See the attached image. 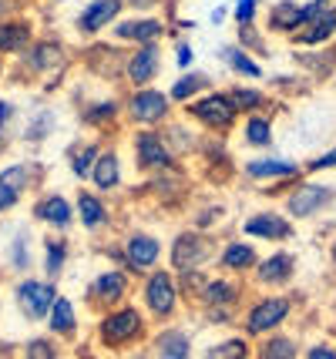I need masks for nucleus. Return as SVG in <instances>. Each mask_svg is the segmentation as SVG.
Here are the masks:
<instances>
[{"mask_svg":"<svg viewBox=\"0 0 336 359\" xmlns=\"http://www.w3.org/2000/svg\"><path fill=\"white\" fill-rule=\"evenodd\" d=\"M152 332H155V323L145 316V309L135 299L91 319V346H95L101 356L138 353V349L148 346Z\"/></svg>","mask_w":336,"mask_h":359,"instance_id":"obj_1","label":"nucleus"},{"mask_svg":"<svg viewBox=\"0 0 336 359\" xmlns=\"http://www.w3.org/2000/svg\"><path fill=\"white\" fill-rule=\"evenodd\" d=\"M74 67V50L51 34H37L34 44L11 64V81H27V84H41L44 94H54L65 78Z\"/></svg>","mask_w":336,"mask_h":359,"instance_id":"obj_2","label":"nucleus"},{"mask_svg":"<svg viewBox=\"0 0 336 359\" xmlns=\"http://www.w3.org/2000/svg\"><path fill=\"white\" fill-rule=\"evenodd\" d=\"M253 296V285L249 279H236V276H222V272H208L202 292L195 299V306L189 313L199 319V326L206 329H222L239 323L242 306Z\"/></svg>","mask_w":336,"mask_h":359,"instance_id":"obj_3","label":"nucleus"},{"mask_svg":"<svg viewBox=\"0 0 336 359\" xmlns=\"http://www.w3.org/2000/svg\"><path fill=\"white\" fill-rule=\"evenodd\" d=\"M135 302L145 309V316L155 323V326H168L185 319V302L178 292V279L168 266L152 269L148 276L135 282Z\"/></svg>","mask_w":336,"mask_h":359,"instance_id":"obj_4","label":"nucleus"},{"mask_svg":"<svg viewBox=\"0 0 336 359\" xmlns=\"http://www.w3.org/2000/svg\"><path fill=\"white\" fill-rule=\"evenodd\" d=\"M105 255H112V266H121L138 282L152 269L165 266V238L155 235L152 229L131 225V229H125V232L118 235V242H108Z\"/></svg>","mask_w":336,"mask_h":359,"instance_id":"obj_5","label":"nucleus"},{"mask_svg":"<svg viewBox=\"0 0 336 359\" xmlns=\"http://www.w3.org/2000/svg\"><path fill=\"white\" fill-rule=\"evenodd\" d=\"M296 313V299L286 292H253L249 302L242 306L236 332H242L246 339H262L269 332H279Z\"/></svg>","mask_w":336,"mask_h":359,"instance_id":"obj_6","label":"nucleus"},{"mask_svg":"<svg viewBox=\"0 0 336 359\" xmlns=\"http://www.w3.org/2000/svg\"><path fill=\"white\" fill-rule=\"evenodd\" d=\"M121 114H125V131H159L178 114L172 104L168 91H161L159 84L152 88H125L121 91Z\"/></svg>","mask_w":336,"mask_h":359,"instance_id":"obj_7","label":"nucleus"},{"mask_svg":"<svg viewBox=\"0 0 336 359\" xmlns=\"http://www.w3.org/2000/svg\"><path fill=\"white\" fill-rule=\"evenodd\" d=\"M128 195L138 202H155L161 212L189 208L195 195V175L189 172V165H178V168H168L152 178H138V185H131Z\"/></svg>","mask_w":336,"mask_h":359,"instance_id":"obj_8","label":"nucleus"},{"mask_svg":"<svg viewBox=\"0 0 336 359\" xmlns=\"http://www.w3.org/2000/svg\"><path fill=\"white\" fill-rule=\"evenodd\" d=\"M178 114H182L185 121H192L206 138H229V135H236V128H239V121H242L236 104L229 101L225 88L206 91L202 97L189 101L185 108H178Z\"/></svg>","mask_w":336,"mask_h":359,"instance_id":"obj_9","label":"nucleus"},{"mask_svg":"<svg viewBox=\"0 0 336 359\" xmlns=\"http://www.w3.org/2000/svg\"><path fill=\"white\" fill-rule=\"evenodd\" d=\"M219 235L199 232V229H189L182 225L168 242H165V266L172 272H202V269L215 266V255H219Z\"/></svg>","mask_w":336,"mask_h":359,"instance_id":"obj_10","label":"nucleus"},{"mask_svg":"<svg viewBox=\"0 0 336 359\" xmlns=\"http://www.w3.org/2000/svg\"><path fill=\"white\" fill-rule=\"evenodd\" d=\"M131 299H135V276H128L121 266H112V262L95 269L81 289V302L91 316L108 313L114 306H125Z\"/></svg>","mask_w":336,"mask_h":359,"instance_id":"obj_11","label":"nucleus"},{"mask_svg":"<svg viewBox=\"0 0 336 359\" xmlns=\"http://www.w3.org/2000/svg\"><path fill=\"white\" fill-rule=\"evenodd\" d=\"M61 296V285L58 282L44 279V276H24V279H14L11 289H7V299H11V309L17 313V319L24 326H44L54 299Z\"/></svg>","mask_w":336,"mask_h":359,"instance_id":"obj_12","label":"nucleus"},{"mask_svg":"<svg viewBox=\"0 0 336 359\" xmlns=\"http://www.w3.org/2000/svg\"><path fill=\"white\" fill-rule=\"evenodd\" d=\"M125 57H128V47L114 44L112 37H98V41H88L81 44L78 50V64L88 78H95L98 84H112V88H121L125 91Z\"/></svg>","mask_w":336,"mask_h":359,"instance_id":"obj_13","label":"nucleus"},{"mask_svg":"<svg viewBox=\"0 0 336 359\" xmlns=\"http://www.w3.org/2000/svg\"><path fill=\"white\" fill-rule=\"evenodd\" d=\"M125 141H128V155H131V168H135V178H152V175H161L168 168H178L185 161H178L168 148L165 135L145 128V131H125Z\"/></svg>","mask_w":336,"mask_h":359,"instance_id":"obj_14","label":"nucleus"},{"mask_svg":"<svg viewBox=\"0 0 336 359\" xmlns=\"http://www.w3.org/2000/svg\"><path fill=\"white\" fill-rule=\"evenodd\" d=\"M74 114H78V125L88 128L95 138L114 141L121 131H125L121 94H108V88L98 91V94H84L78 104H74Z\"/></svg>","mask_w":336,"mask_h":359,"instance_id":"obj_15","label":"nucleus"},{"mask_svg":"<svg viewBox=\"0 0 336 359\" xmlns=\"http://www.w3.org/2000/svg\"><path fill=\"white\" fill-rule=\"evenodd\" d=\"M37 249H41V235L34 222H14L4 242H0V269L11 276V279H24L34 276L37 269Z\"/></svg>","mask_w":336,"mask_h":359,"instance_id":"obj_16","label":"nucleus"},{"mask_svg":"<svg viewBox=\"0 0 336 359\" xmlns=\"http://www.w3.org/2000/svg\"><path fill=\"white\" fill-rule=\"evenodd\" d=\"M31 222L41 225L44 232H58V235H71L78 229L74 219V198L65 195L61 188H41L31 198Z\"/></svg>","mask_w":336,"mask_h":359,"instance_id":"obj_17","label":"nucleus"},{"mask_svg":"<svg viewBox=\"0 0 336 359\" xmlns=\"http://www.w3.org/2000/svg\"><path fill=\"white\" fill-rule=\"evenodd\" d=\"M333 202H336L333 185H323V182H313V178H300L283 195V212L293 222H306V219H316L320 212H326Z\"/></svg>","mask_w":336,"mask_h":359,"instance_id":"obj_18","label":"nucleus"},{"mask_svg":"<svg viewBox=\"0 0 336 359\" xmlns=\"http://www.w3.org/2000/svg\"><path fill=\"white\" fill-rule=\"evenodd\" d=\"M145 349H148V359H199V332L185 319L155 326Z\"/></svg>","mask_w":336,"mask_h":359,"instance_id":"obj_19","label":"nucleus"},{"mask_svg":"<svg viewBox=\"0 0 336 359\" xmlns=\"http://www.w3.org/2000/svg\"><path fill=\"white\" fill-rule=\"evenodd\" d=\"M71 198H74V219H78L84 235L108 238L114 232V208L105 195H98L95 188H88V185H78Z\"/></svg>","mask_w":336,"mask_h":359,"instance_id":"obj_20","label":"nucleus"},{"mask_svg":"<svg viewBox=\"0 0 336 359\" xmlns=\"http://www.w3.org/2000/svg\"><path fill=\"white\" fill-rule=\"evenodd\" d=\"M303 165L300 161H289L279 155H253L239 165V178L249 182L256 188H269V185H283V182H300L303 178Z\"/></svg>","mask_w":336,"mask_h":359,"instance_id":"obj_21","label":"nucleus"},{"mask_svg":"<svg viewBox=\"0 0 336 359\" xmlns=\"http://www.w3.org/2000/svg\"><path fill=\"white\" fill-rule=\"evenodd\" d=\"M168 31L172 27H168V20L161 14H125L108 31V37L114 44L131 50V47H145V44H165Z\"/></svg>","mask_w":336,"mask_h":359,"instance_id":"obj_22","label":"nucleus"},{"mask_svg":"<svg viewBox=\"0 0 336 359\" xmlns=\"http://www.w3.org/2000/svg\"><path fill=\"white\" fill-rule=\"evenodd\" d=\"M296 269H300V259L289 249L276 245L272 252H262V255H259L256 269H253V276H249V285L259 289V292H279V289H286L289 282L296 279Z\"/></svg>","mask_w":336,"mask_h":359,"instance_id":"obj_23","label":"nucleus"},{"mask_svg":"<svg viewBox=\"0 0 336 359\" xmlns=\"http://www.w3.org/2000/svg\"><path fill=\"white\" fill-rule=\"evenodd\" d=\"M192 161L199 165V178L208 185H225V182L239 178V165L232 158L229 138H202Z\"/></svg>","mask_w":336,"mask_h":359,"instance_id":"obj_24","label":"nucleus"},{"mask_svg":"<svg viewBox=\"0 0 336 359\" xmlns=\"http://www.w3.org/2000/svg\"><path fill=\"white\" fill-rule=\"evenodd\" d=\"M125 14H128L125 11V0H88L78 11V17H74V34L81 37V44L98 41L101 34L112 31Z\"/></svg>","mask_w":336,"mask_h":359,"instance_id":"obj_25","label":"nucleus"},{"mask_svg":"<svg viewBox=\"0 0 336 359\" xmlns=\"http://www.w3.org/2000/svg\"><path fill=\"white\" fill-rule=\"evenodd\" d=\"M125 182H128L125 155H121L118 141H105V148H101V155H98L95 168L88 175V188H95L98 195L112 198L118 191H125Z\"/></svg>","mask_w":336,"mask_h":359,"instance_id":"obj_26","label":"nucleus"},{"mask_svg":"<svg viewBox=\"0 0 336 359\" xmlns=\"http://www.w3.org/2000/svg\"><path fill=\"white\" fill-rule=\"evenodd\" d=\"M239 235L249 242H269V245H283L296 235V225L286 212H276V208H259L253 215H246L239 225Z\"/></svg>","mask_w":336,"mask_h":359,"instance_id":"obj_27","label":"nucleus"},{"mask_svg":"<svg viewBox=\"0 0 336 359\" xmlns=\"http://www.w3.org/2000/svg\"><path fill=\"white\" fill-rule=\"evenodd\" d=\"M161 67H165V47L161 44L131 47L128 57H125V88H152V84H159Z\"/></svg>","mask_w":336,"mask_h":359,"instance_id":"obj_28","label":"nucleus"},{"mask_svg":"<svg viewBox=\"0 0 336 359\" xmlns=\"http://www.w3.org/2000/svg\"><path fill=\"white\" fill-rule=\"evenodd\" d=\"M259 255L262 252L256 249V242L242 238V235H232L219 245V255H215V272L222 276H236V279H249L253 269H256Z\"/></svg>","mask_w":336,"mask_h":359,"instance_id":"obj_29","label":"nucleus"},{"mask_svg":"<svg viewBox=\"0 0 336 359\" xmlns=\"http://www.w3.org/2000/svg\"><path fill=\"white\" fill-rule=\"evenodd\" d=\"M44 332L54 336L58 343H65V346L74 349V346L81 343V309H78V302L61 292V296L54 299L48 319H44Z\"/></svg>","mask_w":336,"mask_h":359,"instance_id":"obj_30","label":"nucleus"},{"mask_svg":"<svg viewBox=\"0 0 336 359\" xmlns=\"http://www.w3.org/2000/svg\"><path fill=\"white\" fill-rule=\"evenodd\" d=\"M37 37V20L31 14H17L0 20V57L17 61Z\"/></svg>","mask_w":336,"mask_h":359,"instance_id":"obj_31","label":"nucleus"},{"mask_svg":"<svg viewBox=\"0 0 336 359\" xmlns=\"http://www.w3.org/2000/svg\"><path fill=\"white\" fill-rule=\"evenodd\" d=\"M71 262V238L58 232H44L41 235V249H37V269L41 276L51 282H61Z\"/></svg>","mask_w":336,"mask_h":359,"instance_id":"obj_32","label":"nucleus"},{"mask_svg":"<svg viewBox=\"0 0 336 359\" xmlns=\"http://www.w3.org/2000/svg\"><path fill=\"white\" fill-rule=\"evenodd\" d=\"M236 141L253 155H269L276 144V118L272 114H249L236 128Z\"/></svg>","mask_w":336,"mask_h":359,"instance_id":"obj_33","label":"nucleus"},{"mask_svg":"<svg viewBox=\"0 0 336 359\" xmlns=\"http://www.w3.org/2000/svg\"><path fill=\"white\" fill-rule=\"evenodd\" d=\"M101 148H105V138H95V135L74 138L71 144H67L65 165H67V175H71L78 185H88V175H91V168H95Z\"/></svg>","mask_w":336,"mask_h":359,"instance_id":"obj_34","label":"nucleus"},{"mask_svg":"<svg viewBox=\"0 0 336 359\" xmlns=\"http://www.w3.org/2000/svg\"><path fill=\"white\" fill-rule=\"evenodd\" d=\"M225 94H229V101L236 104L239 118H249V114H272V108H276L272 91L259 88L253 81H236V84L225 88Z\"/></svg>","mask_w":336,"mask_h":359,"instance_id":"obj_35","label":"nucleus"},{"mask_svg":"<svg viewBox=\"0 0 336 359\" xmlns=\"http://www.w3.org/2000/svg\"><path fill=\"white\" fill-rule=\"evenodd\" d=\"M161 135H165V141H168V148H172V155L178 158V161H192L195 151H199V144H202V131L192 125V121H185L182 114H175L168 125L161 128Z\"/></svg>","mask_w":336,"mask_h":359,"instance_id":"obj_36","label":"nucleus"},{"mask_svg":"<svg viewBox=\"0 0 336 359\" xmlns=\"http://www.w3.org/2000/svg\"><path fill=\"white\" fill-rule=\"evenodd\" d=\"M212 88H215V78H212L208 71H202V67H192V71H182L165 91H168V97H172L175 108H185L189 101L202 97V94L212 91Z\"/></svg>","mask_w":336,"mask_h":359,"instance_id":"obj_37","label":"nucleus"},{"mask_svg":"<svg viewBox=\"0 0 336 359\" xmlns=\"http://www.w3.org/2000/svg\"><path fill=\"white\" fill-rule=\"evenodd\" d=\"M199 359H256V343L242 332H225L199 349Z\"/></svg>","mask_w":336,"mask_h":359,"instance_id":"obj_38","label":"nucleus"},{"mask_svg":"<svg viewBox=\"0 0 336 359\" xmlns=\"http://www.w3.org/2000/svg\"><path fill=\"white\" fill-rule=\"evenodd\" d=\"M303 31V4L296 0H279L266 11V34L272 37H293Z\"/></svg>","mask_w":336,"mask_h":359,"instance_id":"obj_39","label":"nucleus"},{"mask_svg":"<svg viewBox=\"0 0 336 359\" xmlns=\"http://www.w3.org/2000/svg\"><path fill=\"white\" fill-rule=\"evenodd\" d=\"M54 131H58V114L51 108H37L31 118H24L17 138H20V144H27V148H44L54 138Z\"/></svg>","mask_w":336,"mask_h":359,"instance_id":"obj_40","label":"nucleus"},{"mask_svg":"<svg viewBox=\"0 0 336 359\" xmlns=\"http://www.w3.org/2000/svg\"><path fill=\"white\" fill-rule=\"evenodd\" d=\"M289 41L300 47V50H323L326 44H333L336 41V11L316 17V20H309L303 31L293 34Z\"/></svg>","mask_w":336,"mask_h":359,"instance_id":"obj_41","label":"nucleus"},{"mask_svg":"<svg viewBox=\"0 0 336 359\" xmlns=\"http://www.w3.org/2000/svg\"><path fill=\"white\" fill-rule=\"evenodd\" d=\"M219 57H222V64L229 67V74L236 81H262L266 78V67L259 64V57H253L249 50H242L239 44H225L219 47Z\"/></svg>","mask_w":336,"mask_h":359,"instance_id":"obj_42","label":"nucleus"},{"mask_svg":"<svg viewBox=\"0 0 336 359\" xmlns=\"http://www.w3.org/2000/svg\"><path fill=\"white\" fill-rule=\"evenodd\" d=\"M256 359H303V343L289 332H269L256 339Z\"/></svg>","mask_w":336,"mask_h":359,"instance_id":"obj_43","label":"nucleus"},{"mask_svg":"<svg viewBox=\"0 0 336 359\" xmlns=\"http://www.w3.org/2000/svg\"><path fill=\"white\" fill-rule=\"evenodd\" d=\"M17 359H67V346L58 343L48 332H34V336H27L20 343Z\"/></svg>","mask_w":336,"mask_h":359,"instance_id":"obj_44","label":"nucleus"},{"mask_svg":"<svg viewBox=\"0 0 336 359\" xmlns=\"http://www.w3.org/2000/svg\"><path fill=\"white\" fill-rule=\"evenodd\" d=\"M222 222H225V205H219L215 198L192 205V212H189V229H199V232L215 235L222 229Z\"/></svg>","mask_w":336,"mask_h":359,"instance_id":"obj_45","label":"nucleus"},{"mask_svg":"<svg viewBox=\"0 0 336 359\" xmlns=\"http://www.w3.org/2000/svg\"><path fill=\"white\" fill-rule=\"evenodd\" d=\"M17 131H20V111H17V104L11 97H0V151L11 148Z\"/></svg>","mask_w":336,"mask_h":359,"instance_id":"obj_46","label":"nucleus"},{"mask_svg":"<svg viewBox=\"0 0 336 359\" xmlns=\"http://www.w3.org/2000/svg\"><path fill=\"white\" fill-rule=\"evenodd\" d=\"M236 44H239L242 50H249L253 57H266V54H269V41H266V31H262L259 24L239 27V31H236Z\"/></svg>","mask_w":336,"mask_h":359,"instance_id":"obj_47","label":"nucleus"},{"mask_svg":"<svg viewBox=\"0 0 336 359\" xmlns=\"http://www.w3.org/2000/svg\"><path fill=\"white\" fill-rule=\"evenodd\" d=\"M208 272L212 269H202V272H178V292H182V302H185V309H192L195 299H199V292H202V285H206Z\"/></svg>","mask_w":336,"mask_h":359,"instance_id":"obj_48","label":"nucleus"},{"mask_svg":"<svg viewBox=\"0 0 336 359\" xmlns=\"http://www.w3.org/2000/svg\"><path fill=\"white\" fill-rule=\"evenodd\" d=\"M229 17L236 20V27H246V24H256L259 20V0H236Z\"/></svg>","mask_w":336,"mask_h":359,"instance_id":"obj_49","label":"nucleus"},{"mask_svg":"<svg viewBox=\"0 0 336 359\" xmlns=\"http://www.w3.org/2000/svg\"><path fill=\"white\" fill-rule=\"evenodd\" d=\"M303 172L306 175H320V172H336V144L333 148H326L323 155H316V158H309L303 165Z\"/></svg>","mask_w":336,"mask_h":359,"instance_id":"obj_50","label":"nucleus"},{"mask_svg":"<svg viewBox=\"0 0 336 359\" xmlns=\"http://www.w3.org/2000/svg\"><path fill=\"white\" fill-rule=\"evenodd\" d=\"M172 61H175L178 74H182V71H192L195 67V47L189 44V41H175V54H172Z\"/></svg>","mask_w":336,"mask_h":359,"instance_id":"obj_51","label":"nucleus"},{"mask_svg":"<svg viewBox=\"0 0 336 359\" xmlns=\"http://www.w3.org/2000/svg\"><path fill=\"white\" fill-rule=\"evenodd\" d=\"M303 359H336V343L333 339H316L303 349Z\"/></svg>","mask_w":336,"mask_h":359,"instance_id":"obj_52","label":"nucleus"},{"mask_svg":"<svg viewBox=\"0 0 336 359\" xmlns=\"http://www.w3.org/2000/svg\"><path fill=\"white\" fill-rule=\"evenodd\" d=\"M17 14H27V0H0V20Z\"/></svg>","mask_w":336,"mask_h":359,"instance_id":"obj_53","label":"nucleus"},{"mask_svg":"<svg viewBox=\"0 0 336 359\" xmlns=\"http://www.w3.org/2000/svg\"><path fill=\"white\" fill-rule=\"evenodd\" d=\"M159 4L161 0H125V11H131V14H152Z\"/></svg>","mask_w":336,"mask_h":359,"instance_id":"obj_54","label":"nucleus"},{"mask_svg":"<svg viewBox=\"0 0 336 359\" xmlns=\"http://www.w3.org/2000/svg\"><path fill=\"white\" fill-rule=\"evenodd\" d=\"M74 359H101V353H98L95 346L81 343V346H74Z\"/></svg>","mask_w":336,"mask_h":359,"instance_id":"obj_55","label":"nucleus"},{"mask_svg":"<svg viewBox=\"0 0 336 359\" xmlns=\"http://www.w3.org/2000/svg\"><path fill=\"white\" fill-rule=\"evenodd\" d=\"M225 17H229V7H215L212 11V24H222Z\"/></svg>","mask_w":336,"mask_h":359,"instance_id":"obj_56","label":"nucleus"},{"mask_svg":"<svg viewBox=\"0 0 336 359\" xmlns=\"http://www.w3.org/2000/svg\"><path fill=\"white\" fill-rule=\"evenodd\" d=\"M7 78H11V61H7V57H0V84H4Z\"/></svg>","mask_w":336,"mask_h":359,"instance_id":"obj_57","label":"nucleus"},{"mask_svg":"<svg viewBox=\"0 0 336 359\" xmlns=\"http://www.w3.org/2000/svg\"><path fill=\"white\" fill-rule=\"evenodd\" d=\"M112 359H148V349H138V353H125V356H112Z\"/></svg>","mask_w":336,"mask_h":359,"instance_id":"obj_58","label":"nucleus"},{"mask_svg":"<svg viewBox=\"0 0 336 359\" xmlns=\"http://www.w3.org/2000/svg\"><path fill=\"white\" fill-rule=\"evenodd\" d=\"M330 262H333V269H336V238H333V245H330Z\"/></svg>","mask_w":336,"mask_h":359,"instance_id":"obj_59","label":"nucleus"},{"mask_svg":"<svg viewBox=\"0 0 336 359\" xmlns=\"http://www.w3.org/2000/svg\"><path fill=\"white\" fill-rule=\"evenodd\" d=\"M0 155H4V151H0Z\"/></svg>","mask_w":336,"mask_h":359,"instance_id":"obj_60","label":"nucleus"},{"mask_svg":"<svg viewBox=\"0 0 336 359\" xmlns=\"http://www.w3.org/2000/svg\"><path fill=\"white\" fill-rule=\"evenodd\" d=\"M0 359H4V356H0Z\"/></svg>","mask_w":336,"mask_h":359,"instance_id":"obj_61","label":"nucleus"}]
</instances>
